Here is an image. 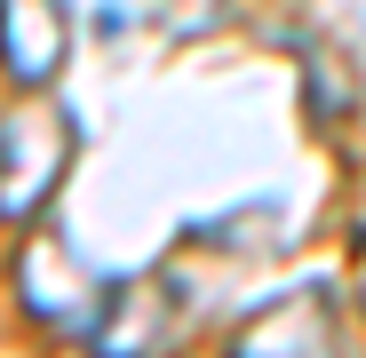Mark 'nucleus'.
<instances>
[{
	"label": "nucleus",
	"instance_id": "obj_1",
	"mask_svg": "<svg viewBox=\"0 0 366 358\" xmlns=\"http://www.w3.org/2000/svg\"><path fill=\"white\" fill-rule=\"evenodd\" d=\"M64 159H72V119L32 111V104L0 119V223H24L56 192Z\"/></svg>",
	"mask_w": 366,
	"mask_h": 358
},
{
	"label": "nucleus",
	"instance_id": "obj_2",
	"mask_svg": "<svg viewBox=\"0 0 366 358\" xmlns=\"http://www.w3.org/2000/svg\"><path fill=\"white\" fill-rule=\"evenodd\" d=\"M64 64V0H0V72L16 88H48Z\"/></svg>",
	"mask_w": 366,
	"mask_h": 358
},
{
	"label": "nucleus",
	"instance_id": "obj_3",
	"mask_svg": "<svg viewBox=\"0 0 366 358\" xmlns=\"http://www.w3.org/2000/svg\"><path fill=\"white\" fill-rule=\"evenodd\" d=\"M231 358H327V327H319V311H295V294H287L255 327H239Z\"/></svg>",
	"mask_w": 366,
	"mask_h": 358
}]
</instances>
